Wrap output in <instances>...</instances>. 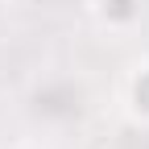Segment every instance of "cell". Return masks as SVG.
<instances>
[{"label": "cell", "instance_id": "cell-1", "mask_svg": "<svg viewBox=\"0 0 149 149\" xmlns=\"http://www.w3.org/2000/svg\"><path fill=\"white\" fill-rule=\"evenodd\" d=\"M128 104H133L137 120H149V62H145V66H137L133 83H128Z\"/></svg>", "mask_w": 149, "mask_h": 149}, {"label": "cell", "instance_id": "cell-2", "mask_svg": "<svg viewBox=\"0 0 149 149\" xmlns=\"http://www.w3.org/2000/svg\"><path fill=\"white\" fill-rule=\"evenodd\" d=\"M0 149H42V145H33V141H13V145H0Z\"/></svg>", "mask_w": 149, "mask_h": 149}]
</instances>
